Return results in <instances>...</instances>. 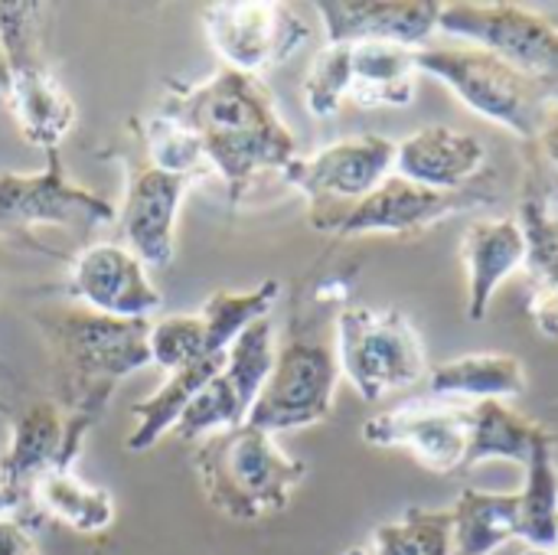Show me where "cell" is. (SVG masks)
<instances>
[{
  "instance_id": "13",
  "label": "cell",
  "mask_w": 558,
  "mask_h": 555,
  "mask_svg": "<svg viewBox=\"0 0 558 555\" xmlns=\"http://www.w3.org/2000/svg\"><path fill=\"white\" fill-rule=\"evenodd\" d=\"M494 196H487L477 186L464 190H428L418 186L399 173H389L366 200H360L343 222L337 226V236H369V232H396V236H415L428 226H438L451 216L474 213L481 206H490Z\"/></svg>"
},
{
  "instance_id": "8",
  "label": "cell",
  "mask_w": 558,
  "mask_h": 555,
  "mask_svg": "<svg viewBox=\"0 0 558 555\" xmlns=\"http://www.w3.org/2000/svg\"><path fill=\"white\" fill-rule=\"evenodd\" d=\"M392 167L396 144L379 134H363L327 144L311 157H298L281 180L304 193L314 229L337 232L343 216L366 200L392 173Z\"/></svg>"
},
{
  "instance_id": "22",
  "label": "cell",
  "mask_w": 558,
  "mask_h": 555,
  "mask_svg": "<svg viewBox=\"0 0 558 555\" xmlns=\"http://www.w3.org/2000/svg\"><path fill=\"white\" fill-rule=\"evenodd\" d=\"M432 399L448 402H487V399H517L526 393V370L510 353H471L451 363H441L428 373Z\"/></svg>"
},
{
  "instance_id": "32",
  "label": "cell",
  "mask_w": 558,
  "mask_h": 555,
  "mask_svg": "<svg viewBox=\"0 0 558 555\" xmlns=\"http://www.w3.org/2000/svg\"><path fill=\"white\" fill-rule=\"evenodd\" d=\"M350 92V43H327L307 75H304V105L317 118L337 114Z\"/></svg>"
},
{
  "instance_id": "34",
  "label": "cell",
  "mask_w": 558,
  "mask_h": 555,
  "mask_svg": "<svg viewBox=\"0 0 558 555\" xmlns=\"http://www.w3.org/2000/svg\"><path fill=\"white\" fill-rule=\"evenodd\" d=\"M533 144H536V150H539V157L553 167L558 173V101L556 98H549L546 101V114H543V124H539V131H536V137H533Z\"/></svg>"
},
{
  "instance_id": "35",
  "label": "cell",
  "mask_w": 558,
  "mask_h": 555,
  "mask_svg": "<svg viewBox=\"0 0 558 555\" xmlns=\"http://www.w3.org/2000/svg\"><path fill=\"white\" fill-rule=\"evenodd\" d=\"M0 517H13V504H10V494L3 484V474H0Z\"/></svg>"
},
{
  "instance_id": "20",
  "label": "cell",
  "mask_w": 558,
  "mask_h": 555,
  "mask_svg": "<svg viewBox=\"0 0 558 555\" xmlns=\"http://www.w3.org/2000/svg\"><path fill=\"white\" fill-rule=\"evenodd\" d=\"M520 229L526 239L523 272L530 278V321L533 327L558 340V216L539 190L520 200Z\"/></svg>"
},
{
  "instance_id": "9",
  "label": "cell",
  "mask_w": 558,
  "mask_h": 555,
  "mask_svg": "<svg viewBox=\"0 0 558 555\" xmlns=\"http://www.w3.org/2000/svg\"><path fill=\"white\" fill-rule=\"evenodd\" d=\"M337 383V350L311 330H294L291 340L275 353L271 376L258 393L245 425L268 435L317 425L333 412Z\"/></svg>"
},
{
  "instance_id": "24",
  "label": "cell",
  "mask_w": 558,
  "mask_h": 555,
  "mask_svg": "<svg viewBox=\"0 0 558 555\" xmlns=\"http://www.w3.org/2000/svg\"><path fill=\"white\" fill-rule=\"evenodd\" d=\"M33 514L49 517L72 533L95 536L114 523V500L105 487H92L72 471H49L36 481L29 497Z\"/></svg>"
},
{
  "instance_id": "4",
  "label": "cell",
  "mask_w": 558,
  "mask_h": 555,
  "mask_svg": "<svg viewBox=\"0 0 558 555\" xmlns=\"http://www.w3.org/2000/svg\"><path fill=\"white\" fill-rule=\"evenodd\" d=\"M43 3L0 0V62L10 88L3 95L13 121L33 147L59 150L75 124V101L52 75L43 56Z\"/></svg>"
},
{
  "instance_id": "12",
  "label": "cell",
  "mask_w": 558,
  "mask_h": 555,
  "mask_svg": "<svg viewBox=\"0 0 558 555\" xmlns=\"http://www.w3.org/2000/svg\"><path fill=\"white\" fill-rule=\"evenodd\" d=\"M363 442L373 448H405L422 468L454 474L468 464L471 402L415 399L363 422Z\"/></svg>"
},
{
  "instance_id": "37",
  "label": "cell",
  "mask_w": 558,
  "mask_h": 555,
  "mask_svg": "<svg viewBox=\"0 0 558 555\" xmlns=\"http://www.w3.org/2000/svg\"><path fill=\"white\" fill-rule=\"evenodd\" d=\"M523 555H558V550H533V546H526Z\"/></svg>"
},
{
  "instance_id": "19",
  "label": "cell",
  "mask_w": 558,
  "mask_h": 555,
  "mask_svg": "<svg viewBox=\"0 0 558 555\" xmlns=\"http://www.w3.org/2000/svg\"><path fill=\"white\" fill-rule=\"evenodd\" d=\"M461 258L468 268V317L477 324L487 317L494 291L523 268L526 239L517 219H474L461 239Z\"/></svg>"
},
{
  "instance_id": "10",
  "label": "cell",
  "mask_w": 558,
  "mask_h": 555,
  "mask_svg": "<svg viewBox=\"0 0 558 555\" xmlns=\"http://www.w3.org/2000/svg\"><path fill=\"white\" fill-rule=\"evenodd\" d=\"M438 29L497 56L533 82L558 79V26L517 3H441Z\"/></svg>"
},
{
  "instance_id": "18",
  "label": "cell",
  "mask_w": 558,
  "mask_h": 555,
  "mask_svg": "<svg viewBox=\"0 0 558 555\" xmlns=\"http://www.w3.org/2000/svg\"><path fill=\"white\" fill-rule=\"evenodd\" d=\"M487 147L477 134L432 124L409 134L396 144V167L392 173L428 186V190H464L484 167Z\"/></svg>"
},
{
  "instance_id": "5",
  "label": "cell",
  "mask_w": 558,
  "mask_h": 555,
  "mask_svg": "<svg viewBox=\"0 0 558 555\" xmlns=\"http://www.w3.org/2000/svg\"><path fill=\"white\" fill-rule=\"evenodd\" d=\"M337 363L366 402L412 389L428 376L422 334L396 307H347L337 317Z\"/></svg>"
},
{
  "instance_id": "26",
  "label": "cell",
  "mask_w": 558,
  "mask_h": 555,
  "mask_svg": "<svg viewBox=\"0 0 558 555\" xmlns=\"http://www.w3.org/2000/svg\"><path fill=\"white\" fill-rule=\"evenodd\" d=\"M520 491V540L533 550H556L558 543V471L553 435L539 429Z\"/></svg>"
},
{
  "instance_id": "16",
  "label": "cell",
  "mask_w": 558,
  "mask_h": 555,
  "mask_svg": "<svg viewBox=\"0 0 558 555\" xmlns=\"http://www.w3.org/2000/svg\"><path fill=\"white\" fill-rule=\"evenodd\" d=\"M327 43H396L425 49L438 33V0H320Z\"/></svg>"
},
{
  "instance_id": "14",
  "label": "cell",
  "mask_w": 558,
  "mask_h": 555,
  "mask_svg": "<svg viewBox=\"0 0 558 555\" xmlns=\"http://www.w3.org/2000/svg\"><path fill=\"white\" fill-rule=\"evenodd\" d=\"M193 177L170 173L150 160L131 164L124 177V200L118 209V226L131 252L147 268H167L177 252V216Z\"/></svg>"
},
{
  "instance_id": "28",
  "label": "cell",
  "mask_w": 558,
  "mask_h": 555,
  "mask_svg": "<svg viewBox=\"0 0 558 555\" xmlns=\"http://www.w3.org/2000/svg\"><path fill=\"white\" fill-rule=\"evenodd\" d=\"M275 353H278V347H275V324H271V317H262L252 327H245L232 340V347L226 350L222 376L235 389V396H239V402L245 409V419H248L258 393L265 389V383L271 376Z\"/></svg>"
},
{
  "instance_id": "6",
  "label": "cell",
  "mask_w": 558,
  "mask_h": 555,
  "mask_svg": "<svg viewBox=\"0 0 558 555\" xmlns=\"http://www.w3.org/2000/svg\"><path fill=\"white\" fill-rule=\"evenodd\" d=\"M415 65L418 72H428L432 79L445 82L471 111L510 128L523 141L536 137L549 98L539 92V82L520 75L497 56L477 46H425L415 49Z\"/></svg>"
},
{
  "instance_id": "30",
  "label": "cell",
  "mask_w": 558,
  "mask_h": 555,
  "mask_svg": "<svg viewBox=\"0 0 558 555\" xmlns=\"http://www.w3.org/2000/svg\"><path fill=\"white\" fill-rule=\"evenodd\" d=\"M147 347H150V363L160 366L167 376L183 366H193L199 360L222 357V353L209 350L206 324L199 314H177V317H163V321L150 324Z\"/></svg>"
},
{
  "instance_id": "15",
  "label": "cell",
  "mask_w": 558,
  "mask_h": 555,
  "mask_svg": "<svg viewBox=\"0 0 558 555\" xmlns=\"http://www.w3.org/2000/svg\"><path fill=\"white\" fill-rule=\"evenodd\" d=\"M65 291L82 301V307L118 321H150L163 304L160 291L147 278V265L114 242L85 245L72 258Z\"/></svg>"
},
{
  "instance_id": "25",
  "label": "cell",
  "mask_w": 558,
  "mask_h": 555,
  "mask_svg": "<svg viewBox=\"0 0 558 555\" xmlns=\"http://www.w3.org/2000/svg\"><path fill=\"white\" fill-rule=\"evenodd\" d=\"M454 555H494L520 540V494H487L468 487L451 507Z\"/></svg>"
},
{
  "instance_id": "3",
  "label": "cell",
  "mask_w": 558,
  "mask_h": 555,
  "mask_svg": "<svg viewBox=\"0 0 558 555\" xmlns=\"http://www.w3.org/2000/svg\"><path fill=\"white\" fill-rule=\"evenodd\" d=\"M193 468L213 510L235 523H255L288 510L307 464L284 455L275 435L239 425L216 432L193 448Z\"/></svg>"
},
{
  "instance_id": "2",
  "label": "cell",
  "mask_w": 558,
  "mask_h": 555,
  "mask_svg": "<svg viewBox=\"0 0 558 555\" xmlns=\"http://www.w3.org/2000/svg\"><path fill=\"white\" fill-rule=\"evenodd\" d=\"M56 376V409L65 425V448L78 458L85 435L108 409L114 386L150 366V321H118L88 307H43L33 314Z\"/></svg>"
},
{
  "instance_id": "31",
  "label": "cell",
  "mask_w": 558,
  "mask_h": 555,
  "mask_svg": "<svg viewBox=\"0 0 558 555\" xmlns=\"http://www.w3.org/2000/svg\"><path fill=\"white\" fill-rule=\"evenodd\" d=\"M239 425H245V409H242L235 389L229 386V379L219 373L190 399V406L183 409L173 432L186 442H203L216 432H229Z\"/></svg>"
},
{
  "instance_id": "17",
  "label": "cell",
  "mask_w": 558,
  "mask_h": 555,
  "mask_svg": "<svg viewBox=\"0 0 558 555\" xmlns=\"http://www.w3.org/2000/svg\"><path fill=\"white\" fill-rule=\"evenodd\" d=\"M72 461L75 458L65 448V425H62V412L56 409V402L29 406L13 422L10 445L0 458V474L13 504V517H20L23 510L33 514L29 497H33L36 481L49 471H69Z\"/></svg>"
},
{
  "instance_id": "23",
  "label": "cell",
  "mask_w": 558,
  "mask_h": 555,
  "mask_svg": "<svg viewBox=\"0 0 558 555\" xmlns=\"http://www.w3.org/2000/svg\"><path fill=\"white\" fill-rule=\"evenodd\" d=\"M222 366H226V353L222 357H213V360H199L193 366H183V370L170 373L167 383L154 396L134 402L131 406L134 429L124 438V448L128 451H147V448H154L170 429H177V422H180L183 409L190 406V399L209 379H216L222 373Z\"/></svg>"
},
{
  "instance_id": "11",
  "label": "cell",
  "mask_w": 558,
  "mask_h": 555,
  "mask_svg": "<svg viewBox=\"0 0 558 555\" xmlns=\"http://www.w3.org/2000/svg\"><path fill=\"white\" fill-rule=\"evenodd\" d=\"M206 39L222 65L258 75L291 59L311 36L307 23L288 3L219 0L203 7Z\"/></svg>"
},
{
  "instance_id": "1",
  "label": "cell",
  "mask_w": 558,
  "mask_h": 555,
  "mask_svg": "<svg viewBox=\"0 0 558 555\" xmlns=\"http://www.w3.org/2000/svg\"><path fill=\"white\" fill-rule=\"evenodd\" d=\"M160 111L190 134L206 170L226 183L232 203H242L262 177H284L301 157L268 85L229 65H219L199 85H173Z\"/></svg>"
},
{
  "instance_id": "21",
  "label": "cell",
  "mask_w": 558,
  "mask_h": 555,
  "mask_svg": "<svg viewBox=\"0 0 558 555\" xmlns=\"http://www.w3.org/2000/svg\"><path fill=\"white\" fill-rule=\"evenodd\" d=\"M415 49L396 43H350V92L356 108H402L415 98Z\"/></svg>"
},
{
  "instance_id": "33",
  "label": "cell",
  "mask_w": 558,
  "mask_h": 555,
  "mask_svg": "<svg viewBox=\"0 0 558 555\" xmlns=\"http://www.w3.org/2000/svg\"><path fill=\"white\" fill-rule=\"evenodd\" d=\"M0 555H43L33 530L20 517H0Z\"/></svg>"
},
{
  "instance_id": "38",
  "label": "cell",
  "mask_w": 558,
  "mask_h": 555,
  "mask_svg": "<svg viewBox=\"0 0 558 555\" xmlns=\"http://www.w3.org/2000/svg\"><path fill=\"white\" fill-rule=\"evenodd\" d=\"M556 550H558V543H556Z\"/></svg>"
},
{
  "instance_id": "27",
  "label": "cell",
  "mask_w": 558,
  "mask_h": 555,
  "mask_svg": "<svg viewBox=\"0 0 558 555\" xmlns=\"http://www.w3.org/2000/svg\"><path fill=\"white\" fill-rule=\"evenodd\" d=\"M543 425L530 422L507 402L487 399L471 402V442H468V464L477 468L484 461H513L526 464L530 448Z\"/></svg>"
},
{
  "instance_id": "29",
  "label": "cell",
  "mask_w": 558,
  "mask_h": 555,
  "mask_svg": "<svg viewBox=\"0 0 558 555\" xmlns=\"http://www.w3.org/2000/svg\"><path fill=\"white\" fill-rule=\"evenodd\" d=\"M379 555H454V517L451 510L412 507L402 520L373 533Z\"/></svg>"
},
{
  "instance_id": "36",
  "label": "cell",
  "mask_w": 558,
  "mask_h": 555,
  "mask_svg": "<svg viewBox=\"0 0 558 555\" xmlns=\"http://www.w3.org/2000/svg\"><path fill=\"white\" fill-rule=\"evenodd\" d=\"M7 88H10V79H7V65L0 62V95H7Z\"/></svg>"
},
{
  "instance_id": "7",
  "label": "cell",
  "mask_w": 558,
  "mask_h": 555,
  "mask_svg": "<svg viewBox=\"0 0 558 555\" xmlns=\"http://www.w3.org/2000/svg\"><path fill=\"white\" fill-rule=\"evenodd\" d=\"M114 219V203L69 183L59 150L46 154L39 173H0V239H20L39 249L36 229H65L75 239H88Z\"/></svg>"
}]
</instances>
